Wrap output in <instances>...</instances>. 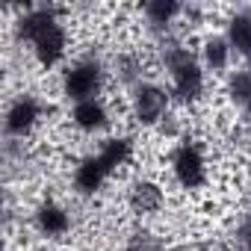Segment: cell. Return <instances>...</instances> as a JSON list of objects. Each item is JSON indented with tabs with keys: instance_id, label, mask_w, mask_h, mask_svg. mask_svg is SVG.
Listing matches in <instances>:
<instances>
[{
	"instance_id": "obj_1",
	"label": "cell",
	"mask_w": 251,
	"mask_h": 251,
	"mask_svg": "<svg viewBox=\"0 0 251 251\" xmlns=\"http://www.w3.org/2000/svg\"><path fill=\"white\" fill-rule=\"evenodd\" d=\"M21 36L33 42L36 56L45 65H53L65 53V30L50 12H30L21 21Z\"/></svg>"
},
{
	"instance_id": "obj_2",
	"label": "cell",
	"mask_w": 251,
	"mask_h": 251,
	"mask_svg": "<svg viewBox=\"0 0 251 251\" xmlns=\"http://www.w3.org/2000/svg\"><path fill=\"white\" fill-rule=\"evenodd\" d=\"M100 86V68L95 62H83V65H74L68 74H65V95L74 98L77 103L83 100H92L95 92Z\"/></svg>"
},
{
	"instance_id": "obj_3",
	"label": "cell",
	"mask_w": 251,
	"mask_h": 251,
	"mask_svg": "<svg viewBox=\"0 0 251 251\" xmlns=\"http://www.w3.org/2000/svg\"><path fill=\"white\" fill-rule=\"evenodd\" d=\"M175 175L183 186H198L204 180V160L195 148H180L175 157Z\"/></svg>"
},
{
	"instance_id": "obj_4",
	"label": "cell",
	"mask_w": 251,
	"mask_h": 251,
	"mask_svg": "<svg viewBox=\"0 0 251 251\" xmlns=\"http://www.w3.org/2000/svg\"><path fill=\"white\" fill-rule=\"evenodd\" d=\"M166 112V92L154 89V86H142L139 98H136V115L142 121H157Z\"/></svg>"
},
{
	"instance_id": "obj_5",
	"label": "cell",
	"mask_w": 251,
	"mask_h": 251,
	"mask_svg": "<svg viewBox=\"0 0 251 251\" xmlns=\"http://www.w3.org/2000/svg\"><path fill=\"white\" fill-rule=\"evenodd\" d=\"M36 118H39V106H36V100L21 98V100L9 109L6 130H9V133H24V130H30L33 124H36Z\"/></svg>"
},
{
	"instance_id": "obj_6",
	"label": "cell",
	"mask_w": 251,
	"mask_h": 251,
	"mask_svg": "<svg viewBox=\"0 0 251 251\" xmlns=\"http://www.w3.org/2000/svg\"><path fill=\"white\" fill-rule=\"evenodd\" d=\"M74 124H77V127H83V130H98V127H103V124H106V109H103V103H98L95 98L77 103V106H74Z\"/></svg>"
},
{
	"instance_id": "obj_7",
	"label": "cell",
	"mask_w": 251,
	"mask_h": 251,
	"mask_svg": "<svg viewBox=\"0 0 251 251\" xmlns=\"http://www.w3.org/2000/svg\"><path fill=\"white\" fill-rule=\"evenodd\" d=\"M103 177H106V172H103L100 160H98V157H92V160H86V163L77 169L74 183H77V189H80V192H95V189L100 186V180H103Z\"/></svg>"
},
{
	"instance_id": "obj_8",
	"label": "cell",
	"mask_w": 251,
	"mask_h": 251,
	"mask_svg": "<svg viewBox=\"0 0 251 251\" xmlns=\"http://www.w3.org/2000/svg\"><path fill=\"white\" fill-rule=\"evenodd\" d=\"M230 45L236 48V53H242L245 59H251V21L248 18H233L227 27Z\"/></svg>"
},
{
	"instance_id": "obj_9",
	"label": "cell",
	"mask_w": 251,
	"mask_h": 251,
	"mask_svg": "<svg viewBox=\"0 0 251 251\" xmlns=\"http://www.w3.org/2000/svg\"><path fill=\"white\" fill-rule=\"evenodd\" d=\"M39 227L48 233V236H59V233H65L68 230V216L59 210V207H42L39 210Z\"/></svg>"
},
{
	"instance_id": "obj_10",
	"label": "cell",
	"mask_w": 251,
	"mask_h": 251,
	"mask_svg": "<svg viewBox=\"0 0 251 251\" xmlns=\"http://www.w3.org/2000/svg\"><path fill=\"white\" fill-rule=\"evenodd\" d=\"M204 62H207L213 71L225 68V62H227V42H225V39L207 42V48H204Z\"/></svg>"
},
{
	"instance_id": "obj_11",
	"label": "cell",
	"mask_w": 251,
	"mask_h": 251,
	"mask_svg": "<svg viewBox=\"0 0 251 251\" xmlns=\"http://www.w3.org/2000/svg\"><path fill=\"white\" fill-rule=\"evenodd\" d=\"M145 12L154 18V24H169L172 15H177V6L175 3H151V6H145Z\"/></svg>"
},
{
	"instance_id": "obj_12",
	"label": "cell",
	"mask_w": 251,
	"mask_h": 251,
	"mask_svg": "<svg viewBox=\"0 0 251 251\" xmlns=\"http://www.w3.org/2000/svg\"><path fill=\"white\" fill-rule=\"evenodd\" d=\"M239 242H242V251H251V222L242 227V233H239Z\"/></svg>"
},
{
	"instance_id": "obj_13",
	"label": "cell",
	"mask_w": 251,
	"mask_h": 251,
	"mask_svg": "<svg viewBox=\"0 0 251 251\" xmlns=\"http://www.w3.org/2000/svg\"><path fill=\"white\" fill-rule=\"evenodd\" d=\"M245 109H248V112H251V95H248V103H245Z\"/></svg>"
}]
</instances>
